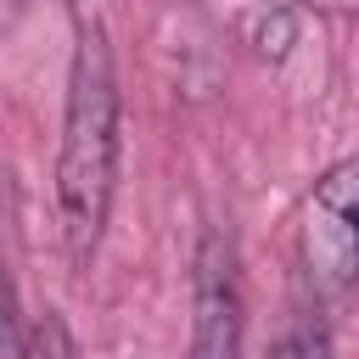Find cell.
I'll use <instances>...</instances> for the list:
<instances>
[{
  "instance_id": "1",
  "label": "cell",
  "mask_w": 359,
  "mask_h": 359,
  "mask_svg": "<svg viewBox=\"0 0 359 359\" xmlns=\"http://www.w3.org/2000/svg\"><path fill=\"white\" fill-rule=\"evenodd\" d=\"M118 185V79L107 34L90 22L73 45L67 73V112H62V157H56V208H62V247L67 264L84 269L101 247L107 213Z\"/></svg>"
},
{
  "instance_id": "2",
  "label": "cell",
  "mask_w": 359,
  "mask_h": 359,
  "mask_svg": "<svg viewBox=\"0 0 359 359\" xmlns=\"http://www.w3.org/2000/svg\"><path fill=\"white\" fill-rule=\"evenodd\" d=\"M303 258L325 292H342L359 280V157L337 163L314 185L309 224H303Z\"/></svg>"
},
{
  "instance_id": "3",
  "label": "cell",
  "mask_w": 359,
  "mask_h": 359,
  "mask_svg": "<svg viewBox=\"0 0 359 359\" xmlns=\"http://www.w3.org/2000/svg\"><path fill=\"white\" fill-rule=\"evenodd\" d=\"M241 275L230 236L208 230L196 247V286H191V353L185 359H241Z\"/></svg>"
},
{
  "instance_id": "4",
  "label": "cell",
  "mask_w": 359,
  "mask_h": 359,
  "mask_svg": "<svg viewBox=\"0 0 359 359\" xmlns=\"http://www.w3.org/2000/svg\"><path fill=\"white\" fill-rule=\"evenodd\" d=\"M34 359H79V348H73V337H67V325L45 309V320L34 325Z\"/></svg>"
}]
</instances>
